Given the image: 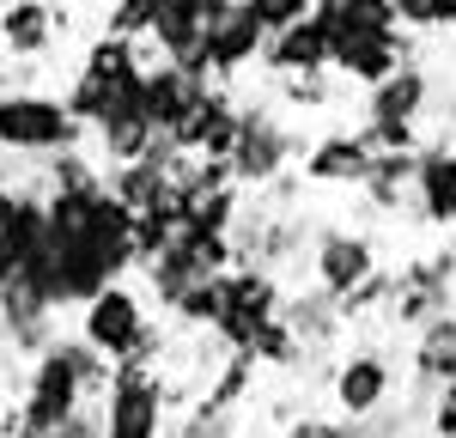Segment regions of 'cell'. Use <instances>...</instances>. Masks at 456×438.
<instances>
[{
	"label": "cell",
	"instance_id": "6da1fadb",
	"mask_svg": "<svg viewBox=\"0 0 456 438\" xmlns=\"http://www.w3.org/2000/svg\"><path fill=\"white\" fill-rule=\"evenodd\" d=\"M79 341H92L116 365H128V360L159 365L171 353V328L152 323L146 287H134V280H110L92 304H79Z\"/></svg>",
	"mask_w": 456,
	"mask_h": 438
},
{
	"label": "cell",
	"instance_id": "7a4b0ae2",
	"mask_svg": "<svg viewBox=\"0 0 456 438\" xmlns=\"http://www.w3.org/2000/svg\"><path fill=\"white\" fill-rule=\"evenodd\" d=\"M92 146V128L68 110V98L49 92H0V152L6 158H55V152H79Z\"/></svg>",
	"mask_w": 456,
	"mask_h": 438
},
{
	"label": "cell",
	"instance_id": "3957f363",
	"mask_svg": "<svg viewBox=\"0 0 456 438\" xmlns=\"http://www.w3.org/2000/svg\"><path fill=\"white\" fill-rule=\"evenodd\" d=\"M292 158H305L292 116H281L268 98L244 104V128H238V146H232V177H238V189H268V182H281L286 171H292Z\"/></svg>",
	"mask_w": 456,
	"mask_h": 438
},
{
	"label": "cell",
	"instance_id": "277c9868",
	"mask_svg": "<svg viewBox=\"0 0 456 438\" xmlns=\"http://www.w3.org/2000/svg\"><path fill=\"white\" fill-rule=\"evenodd\" d=\"M384 238L365 231V225H316L311 244V287L335 292V298H353L359 287H371L384 274Z\"/></svg>",
	"mask_w": 456,
	"mask_h": 438
},
{
	"label": "cell",
	"instance_id": "5b68a950",
	"mask_svg": "<svg viewBox=\"0 0 456 438\" xmlns=\"http://www.w3.org/2000/svg\"><path fill=\"white\" fill-rule=\"evenodd\" d=\"M165 414H171L165 371L141 360L116 365V384L104 396V438H165Z\"/></svg>",
	"mask_w": 456,
	"mask_h": 438
},
{
	"label": "cell",
	"instance_id": "8992f818",
	"mask_svg": "<svg viewBox=\"0 0 456 438\" xmlns=\"http://www.w3.org/2000/svg\"><path fill=\"white\" fill-rule=\"evenodd\" d=\"M329 402L347 420H371L395 402V353L389 347H353L329 365Z\"/></svg>",
	"mask_w": 456,
	"mask_h": 438
},
{
	"label": "cell",
	"instance_id": "52a82bcc",
	"mask_svg": "<svg viewBox=\"0 0 456 438\" xmlns=\"http://www.w3.org/2000/svg\"><path fill=\"white\" fill-rule=\"evenodd\" d=\"M408 61H420V43L408 31H347L335 36V79L347 85H384L389 73H402Z\"/></svg>",
	"mask_w": 456,
	"mask_h": 438
},
{
	"label": "cell",
	"instance_id": "ba28073f",
	"mask_svg": "<svg viewBox=\"0 0 456 438\" xmlns=\"http://www.w3.org/2000/svg\"><path fill=\"white\" fill-rule=\"evenodd\" d=\"M371 146H365V134L359 128H322V134H311L305 141V158H298V177L311 182V189H365V177H371Z\"/></svg>",
	"mask_w": 456,
	"mask_h": 438
},
{
	"label": "cell",
	"instance_id": "9c48e42d",
	"mask_svg": "<svg viewBox=\"0 0 456 438\" xmlns=\"http://www.w3.org/2000/svg\"><path fill=\"white\" fill-rule=\"evenodd\" d=\"M262 49H268V25L249 12V0H225L208 19V61H213L219 85H232L238 73L262 68Z\"/></svg>",
	"mask_w": 456,
	"mask_h": 438
},
{
	"label": "cell",
	"instance_id": "30bf717a",
	"mask_svg": "<svg viewBox=\"0 0 456 438\" xmlns=\"http://www.w3.org/2000/svg\"><path fill=\"white\" fill-rule=\"evenodd\" d=\"M238 128H244V98L232 85H213L208 98L171 128V141H176V152H195V158H232Z\"/></svg>",
	"mask_w": 456,
	"mask_h": 438
},
{
	"label": "cell",
	"instance_id": "8fae6325",
	"mask_svg": "<svg viewBox=\"0 0 456 438\" xmlns=\"http://www.w3.org/2000/svg\"><path fill=\"white\" fill-rule=\"evenodd\" d=\"M61 31H68V12L55 0H0V55L6 61H43Z\"/></svg>",
	"mask_w": 456,
	"mask_h": 438
},
{
	"label": "cell",
	"instance_id": "7c38bea8",
	"mask_svg": "<svg viewBox=\"0 0 456 438\" xmlns=\"http://www.w3.org/2000/svg\"><path fill=\"white\" fill-rule=\"evenodd\" d=\"M432 92H438L432 68H426V61H408L402 73H389L384 85H371V92L359 98V122H420L426 128Z\"/></svg>",
	"mask_w": 456,
	"mask_h": 438
},
{
	"label": "cell",
	"instance_id": "4fadbf2b",
	"mask_svg": "<svg viewBox=\"0 0 456 438\" xmlns=\"http://www.w3.org/2000/svg\"><path fill=\"white\" fill-rule=\"evenodd\" d=\"M329 68H335V31H329L316 12L305 25L274 31L268 49H262V73H268V79H281V73H329Z\"/></svg>",
	"mask_w": 456,
	"mask_h": 438
},
{
	"label": "cell",
	"instance_id": "5bb4252c",
	"mask_svg": "<svg viewBox=\"0 0 456 438\" xmlns=\"http://www.w3.org/2000/svg\"><path fill=\"white\" fill-rule=\"evenodd\" d=\"M414 214L432 231H456V152L444 141L420 146V171H414Z\"/></svg>",
	"mask_w": 456,
	"mask_h": 438
},
{
	"label": "cell",
	"instance_id": "9a60e30c",
	"mask_svg": "<svg viewBox=\"0 0 456 438\" xmlns=\"http://www.w3.org/2000/svg\"><path fill=\"white\" fill-rule=\"evenodd\" d=\"M219 79H208V73H195V68H176V61H159V68L146 73V92H141V104H146V116L171 134L176 122L189 116V110L208 98Z\"/></svg>",
	"mask_w": 456,
	"mask_h": 438
},
{
	"label": "cell",
	"instance_id": "2e32d148",
	"mask_svg": "<svg viewBox=\"0 0 456 438\" xmlns=\"http://www.w3.org/2000/svg\"><path fill=\"white\" fill-rule=\"evenodd\" d=\"M286 323H292V335L305 341V353H329L335 341H341V328H347V311H341V298L322 287H292L286 292Z\"/></svg>",
	"mask_w": 456,
	"mask_h": 438
},
{
	"label": "cell",
	"instance_id": "e0dca14e",
	"mask_svg": "<svg viewBox=\"0 0 456 438\" xmlns=\"http://www.w3.org/2000/svg\"><path fill=\"white\" fill-rule=\"evenodd\" d=\"M408 384H420L432 396L456 384V311L414 328V341H408Z\"/></svg>",
	"mask_w": 456,
	"mask_h": 438
},
{
	"label": "cell",
	"instance_id": "ac0fdd59",
	"mask_svg": "<svg viewBox=\"0 0 456 438\" xmlns=\"http://www.w3.org/2000/svg\"><path fill=\"white\" fill-rule=\"evenodd\" d=\"M335 68L329 73H281L274 79V92H268V104L281 110V116H329L335 110Z\"/></svg>",
	"mask_w": 456,
	"mask_h": 438
},
{
	"label": "cell",
	"instance_id": "d6986e66",
	"mask_svg": "<svg viewBox=\"0 0 456 438\" xmlns=\"http://www.w3.org/2000/svg\"><path fill=\"white\" fill-rule=\"evenodd\" d=\"M249 12L268 25V36L274 31H286V25H305L316 12V0H249Z\"/></svg>",
	"mask_w": 456,
	"mask_h": 438
},
{
	"label": "cell",
	"instance_id": "ffe728a7",
	"mask_svg": "<svg viewBox=\"0 0 456 438\" xmlns=\"http://www.w3.org/2000/svg\"><path fill=\"white\" fill-rule=\"evenodd\" d=\"M426 438H456V390H438L426 408Z\"/></svg>",
	"mask_w": 456,
	"mask_h": 438
},
{
	"label": "cell",
	"instance_id": "44dd1931",
	"mask_svg": "<svg viewBox=\"0 0 456 438\" xmlns=\"http://www.w3.org/2000/svg\"><path fill=\"white\" fill-rule=\"evenodd\" d=\"M347 426L341 420H322V414H298V420H286L281 438H341Z\"/></svg>",
	"mask_w": 456,
	"mask_h": 438
},
{
	"label": "cell",
	"instance_id": "7402d4cb",
	"mask_svg": "<svg viewBox=\"0 0 456 438\" xmlns=\"http://www.w3.org/2000/svg\"><path fill=\"white\" fill-rule=\"evenodd\" d=\"M395 25H402L408 36L438 31V25H432V0H395Z\"/></svg>",
	"mask_w": 456,
	"mask_h": 438
},
{
	"label": "cell",
	"instance_id": "603a6c76",
	"mask_svg": "<svg viewBox=\"0 0 456 438\" xmlns=\"http://www.w3.org/2000/svg\"><path fill=\"white\" fill-rule=\"evenodd\" d=\"M19 201H25V189H19L12 177H0V231L12 225V214H19Z\"/></svg>",
	"mask_w": 456,
	"mask_h": 438
},
{
	"label": "cell",
	"instance_id": "cb8c5ba5",
	"mask_svg": "<svg viewBox=\"0 0 456 438\" xmlns=\"http://www.w3.org/2000/svg\"><path fill=\"white\" fill-rule=\"evenodd\" d=\"M432 25L438 31H456V0H432Z\"/></svg>",
	"mask_w": 456,
	"mask_h": 438
},
{
	"label": "cell",
	"instance_id": "d4e9b609",
	"mask_svg": "<svg viewBox=\"0 0 456 438\" xmlns=\"http://www.w3.org/2000/svg\"><path fill=\"white\" fill-rule=\"evenodd\" d=\"M438 141H444V146H451V152H456V116H451V122H444V128H438Z\"/></svg>",
	"mask_w": 456,
	"mask_h": 438
},
{
	"label": "cell",
	"instance_id": "484cf974",
	"mask_svg": "<svg viewBox=\"0 0 456 438\" xmlns=\"http://www.w3.org/2000/svg\"><path fill=\"white\" fill-rule=\"evenodd\" d=\"M0 177H12V158H6V152H0Z\"/></svg>",
	"mask_w": 456,
	"mask_h": 438
},
{
	"label": "cell",
	"instance_id": "4316f807",
	"mask_svg": "<svg viewBox=\"0 0 456 438\" xmlns=\"http://www.w3.org/2000/svg\"><path fill=\"white\" fill-rule=\"evenodd\" d=\"M341 438H365V433H359V426H353V420H347V433H341Z\"/></svg>",
	"mask_w": 456,
	"mask_h": 438
},
{
	"label": "cell",
	"instance_id": "83f0119b",
	"mask_svg": "<svg viewBox=\"0 0 456 438\" xmlns=\"http://www.w3.org/2000/svg\"><path fill=\"white\" fill-rule=\"evenodd\" d=\"M49 438H73V433H49Z\"/></svg>",
	"mask_w": 456,
	"mask_h": 438
},
{
	"label": "cell",
	"instance_id": "f1b7e54d",
	"mask_svg": "<svg viewBox=\"0 0 456 438\" xmlns=\"http://www.w3.org/2000/svg\"><path fill=\"white\" fill-rule=\"evenodd\" d=\"M451 390H456V384H451Z\"/></svg>",
	"mask_w": 456,
	"mask_h": 438
}]
</instances>
